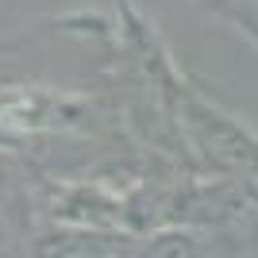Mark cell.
<instances>
[{
    "mask_svg": "<svg viewBox=\"0 0 258 258\" xmlns=\"http://www.w3.org/2000/svg\"><path fill=\"white\" fill-rule=\"evenodd\" d=\"M74 119V108L62 97L39 93L27 85L0 89V135L4 139H31L43 131H58Z\"/></svg>",
    "mask_w": 258,
    "mask_h": 258,
    "instance_id": "cell-1",
    "label": "cell"
},
{
    "mask_svg": "<svg viewBox=\"0 0 258 258\" xmlns=\"http://www.w3.org/2000/svg\"><path fill=\"white\" fill-rule=\"evenodd\" d=\"M123 258H197V247L185 235H177V231H166V235H158L147 247L127 250Z\"/></svg>",
    "mask_w": 258,
    "mask_h": 258,
    "instance_id": "cell-2",
    "label": "cell"
}]
</instances>
